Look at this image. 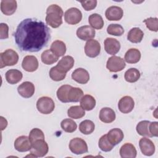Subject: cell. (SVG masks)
<instances>
[{
  "label": "cell",
  "instance_id": "obj_1",
  "mask_svg": "<svg viewBox=\"0 0 158 158\" xmlns=\"http://www.w3.org/2000/svg\"><path fill=\"white\" fill-rule=\"evenodd\" d=\"M15 43L22 51L38 52L51 38L50 29L42 21L34 19L23 20L14 33Z\"/></svg>",
  "mask_w": 158,
  "mask_h": 158
},
{
  "label": "cell",
  "instance_id": "obj_2",
  "mask_svg": "<svg viewBox=\"0 0 158 158\" xmlns=\"http://www.w3.org/2000/svg\"><path fill=\"white\" fill-rule=\"evenodd\" d=\"M64 12L62 8L57 4L50 5L46 10V22L51 27L58 28L62 23Z\"/></svg>",
  "mask_w": 158,
  "mask_h": 158
},
{
  "label": "cell",
  "instance_id": "obj_3",
  "mask_svg": "<svg viewBox=\"0 0 158 158\" xmlns=\"http://www.w3.org/2000/svg\"><path fill=\"white\" fill-rule=\"evenodd\" d=\"M19 60L17 52L11 49H8L0 54V68L6 66L15 65Z\"/></svg>",
  "mask_w": 158,
  "mask_h": 158
},
{
  "label": "cell",
  "instance_id": "obj_4",
  "mask_svg": "<svg viewBox=\"0 0 158 158\" xmlns=\"http://www.w3.org/2000/svg\"><path fill=\"white\" fill-rule=\"evenodd\" d=\"M55 104L53 100L48 96H43L36 102L38 110L43 114H51L54 109Z\"/></svg>",
  "mask_w": 158,
  "mask_h": 158
},
{
  "label": "cell",
  "instance_id": "obj_5",
  "mask_svg": "<svg viewBox=\"0 0 158 158\" xmlns=\"http://www.w3.org/2000/svg\"><path fill=\"white\" fill-rule=\"evenodd\" d=\"M72 152L77 155L86 153L88 151L86 141L80 138H75L70 140L69 145Z\"/></svg>",
  "mask_w": 158,
  "mask_h": 158
},
{
  "label": "cell",
  "instance_id": "obj_6",
  "mask_svg": "<svg viewBox=\"0 0 158 158\" xmlns=\"http://www.w3.org/2000/svg\"><path fill=\"white\" fill-rule=\"evenodd\" d=\"M126 66L123 59L119 56H113L109 57L107 61L106 67L112 72H117L122 70Z\"/></svg>",
  "mask_w": 158,
  "mask_h": 158
},
{
  "label": "cell",
  "instance_id": "obj_7",
  "mask_svg": "<svg viewBox=\"0 0 158 158\" xmlns=\"http://www.w3.org/2000/svg\"><path fill=\"white\" fill-rule=\"evenodd\" d=\"M49 148L44 139H38L31 144V154L38 157H44L48 152Z\"/></svg>",
  "mask_w": 158,
  "mask_h": 158
},
{
  "label": "cell",
  "instance_id": "obj_8",
  "mask_svg": "<svg viewBox=\"0 0 158 158\" xmlns=\"http://www.w3.org/2000/svg\"><path fill=\"white\" fill-rule=\"evenodd\" d=\"M82 19L81 12L76 7H71L67 9L64 13V19L70 25L78 23Z\"/></svg>",
  "mask_w": 158,
  "mask_h": 158
},
{
  "label": "cell",
  "instance_id": "obj_9",
  "mask_svg": "<svg viewBox=\"0 0 158 158\" xmlns=\"http://www.w3.org/2000/svg\"><path fill=\"white\" fill-rule=\"evenodd\" d=\"M101 52L100 43L95 40H89L85 44V52L89 57L94 58L97 57Z\"/></svg>",
  "mask_w": 158,
  "mask_h": 158
},
{
  "label": "cell",
  "instance_id": "obj_10",
  "mask_svg": "<svg viewBox=\"0 0 158 158\" xmlns=\"http://www.w3.org/2000/svg\"><path fill=\"white\" fill-rule=\"evenodd\" d=\"M139 146L141 152L146 156H151L155 152L154 144L148 138H141L139 141Z\"/></svg>",
  "mask_w": 158,
  "mask_h": 158
},
{
  "label": "cell",
  "instance_id": "obj_11",
  "mask_svg": "<svg viewBox=\"0 0 158 158\" xmlns=\"http://www.w3.org/2000/svg\"><path fill=\"white\" fill-rule=\"evenodd\" d=\"M134 106L135 102L133 98L129 96H125L122 98L118 104L119 110L123 114H128L131 112Z\"/></svg>",
  "mask_w": 158,
  "mask_h": 158
},
{
  "label": "cell",
  "instance_id": "obj_12",
  "mask_svg": "<svg viewBox=\"0 0 158 158\" xmlns=\"http://www.w3.org/2000/svg\"><path fill=\"white\" fill-rule=\"evenodd\" d=\"M31 143L27 136H20L14 141V148L19 152H27L30 151Z\"/></svg>",
  "mask_w": 158,
  "mask_h": 158
},
{
  "label": "cell",
  "instance_id": "obj_13",
  "mask_svg": "<svg viewBox=\"0 0 158 158\" xmlns=\"http://www.w3.org/2000/svg\"><path fill=\"white\" fill-rule=\"evenodd\" d=\"M38 61L37 58L34 56H26L22 63V68L27 72H33L38 68Z\"/></svg>",
  "mask_w": 158,
  "mask_h": 158
},
{
  "label": "cell",
  "instance_id": "obj_14",
  "mask_svg": "<svg viewBox=\"0 0 158 158\" xmlns=\"http://www.w3.org/2000/svg\"><path fill=\"white\" fill-rule=\"evenodd\" d=\"M95 30L89 25H84L79 27L77 30V36L80 40L86 41L95 36Z\"/></svg>",
  "mask_w": 158,
  "mask_h": 158
},
{
  "label": "cell",
  "instance_id": "obj_15",
  "mask_svg": "<svg viewBox=\"0 0 158 158\" xmlns=\"http://www.w3.org/2000/svg\"><path fill=\"white\" fill-rule=\"evenodd\" d=\"M123 15L122 9L118 6H113L108 7L105 12L107 19L110 21L120 20Z\"/></svg>",
  "mask_w": 158,
  "mask_h": 158
},
{
  "label": "cell",
  "instance_id": "obj_16",
  "mask_svg": "<svg viewBox=\"0 0 158 158\" xmlns=\"http://www.w3.org/2000/svg\"><path fill=\"white\" fill-rule=\"evenodd\" d=\"M120 49V44L118 40L112 38H107L104 40V49L110 55L116 54Z\"/></svg>",
  "mask_w": 158,
  "mask_h": 158
},
{
  "label": "cell",
  "instance_id": "obj_17",
  "mask_svg": "<svg viewBox=\"0 0 158 158\" xmlns=\"http://www.w3.org/2000/svg\"><path fill=\"white\" fill-rule=\"evenodd\" d=\"M35 89L34 85L30 81H24L17 88L19 94L25 98L31 97L35 93Z\"/></svg>",
  "mask_w": 158,
  "mask_h": 158
},
{
  "label": "cell",
  "instance_id": "obj_18",
  "mask_svg": "<svg viewBox=\"0 0 158 158\" xmlns=\"http://www.w3.org/2000/svg\"><path fill=\"white\" fill-rule=\"evenodd\" d=\"M72 78L80 84H86L89 80V75L86 70L83 68H78L72 72Z\"/></svg>",
  "mask_w": 158,
  "mask_h": 158
},
{
  "label": "cell",
  "instance_id": "obj_19",
  "mask_svg": "<svg viewBox=\"0 0 158 158\" xmlns=\"http://www.w3.org/2000/svg\"><path fill=\"white\" fill-rule=\"evenodd\" d=\"M107 135L109 141L113 145L115 146L120 143L123 138V133L120 128H113L110 130Z\"/></svg>",
  "mask_w": 158,
  "mask_h": 158
},
{
  "label": "cell",
  "instance_id": "obj_20",
  "mask_svg": "<svg viewBox=\"0 0 158 158\" xmlns=\"http://www.w3.org/2000/svg\"><path fill=\"white\" fill-rule=\"evenodd\" d=\"M17 7V1L15 0H2L1 2V10L6 15L13 14Z\"/></svg>",
  "mask_w": 158,
  "mask_h": 158
},
{
  "label": "cell",
  "instance_id": "obj_21",
  "mask_svg": "<svg viewBox=\"0 0 158 158\" xmlns=\"http://www.w3.org/2000/svg\"><path fill=\"white\" fill-rule=\"evenodd\" d=\"M136 154V149L131 143H127L120 149V155L122 158H135Z\"/></svg>",
  "mask_w": 158,
  "mask_h": 158
},
{
  "label": "cell",
  "instance_id": "obj_22",
  "mask_svg": "<svg viewBox=\"0 0 158 158\" xmlns=\"http://www.w3.org/2000/svg\"><path fill=\"white\" fill-rule=\"evenodd\" d=\"M99 119L104 123H111L115 119V114L110 107H104L99 112Z\"/></svg>",
  "mask_w": 158,
  "mask_h": 158
},
{
  "label": "cell",
  "instance_id": "obj_23",
  "mask_svg": "<svg viewBox=\"0 0 158 158\" xmlns=\"http://www.w3.org/2000/svg\"><path fill=\"white\" fill-rule=\"evenodd\" d=\"M22 73L17 69H10L6 73V79L11 85L17 83L22 80Z\"/></svg>",
  "mask_w": 158,
  "mask_h": 158
},
{
  "label": "cell",
  "instance_id": "obj_24",
  "mask_svg": "<svg viewBox=\"0 0 158 158\" xmlns=\"http://www.w3.org/2000/svg\"><path fill=\"white\" fill-rule=\"evenodd\" d=\"M143 36L144 33L140 28L138 27H134L128 31L127 35V39L131 43H138L142 41Z\"/></svg>",
  "mask_w": 158,
  "mask_h": 158
},
{
  "label": "cell",
  "instance_id": "obj_25",
  "mask_svg": "<svg viewBox=\"0 0 158 158\" xmlns=\"http://www.w3.org/2000/svg\"><path fill=\"white\" fill-rule=\"evenodd\" d=\"M141 59L140 51L135 48L128 49L125 54V60L129 64H136Z\"/></svg>",
  "mask_w": 158,
  "mask_h": 158
},
{
  "label": "cell",
  "instance_id": "obj_26",
  "mask_svg": "<svg viewBox=\"0 0 158 158\" xmlns=\"http://www.w3.org/2000/svg\"><path fill=\"white\" fill-rule=\"evenodd\" d=\"M74 65V59L70 56H65L63 57L57 64V66L64 72L69 71Z\"/></svg>",
  "mask_w": 158,
  "mask_h": 158
},
{
  "label": "cell",
  "instance_id": "obj_27",
  "mask_svg": "<svg viewBox=\"0 0 158 158\" xmlns=\"http://www.w3.org/2000/svg\"><path fill=\"white\" fill-rule=\"evenodd\" d=\"M50 49L58 57L62 56L66 52L65 44L60 40L54 41L51 46Z\"/></svg>",
  "mask_w": 158,
  "mask_h": 158
},
{
  "label": "cell",
  "instance_id": "obj_28",
  "mask_svg": "<svg viewBox=\"0 0 158 158\" xmlns=\"http://www.w3.org/2000/svg\"><path fill=\"white\" fill-rule=\"evenodd\" d=\"M81 107L86 110H91L96 106V100L91 95H84L80 100Z\"/></svg>",
  "mask_w": 158,
  "mask_h": 158
},
{
  "label": "cell",
  "instance_id": "obj_29",
  "mask_svg": "<svg viewBox=\"0 0 158 158\" xmlns=\"http://www.w3.org/2000/svg\"><path fill=\"white\" fill-rule=\"evenodd\" d=\"M83 96V92L81 89L77 87H71L68 93V101L69 102H78Z\"/></svg>",
  "mask_w": 158,
  "mask_h": 158
},
{
  "label": "cell",
  "instance_id": "obj_30",
  "mask_svg": "<svg viewBox=\"0 0 158 158\" xmlns=\"http://www.w3.org/2000/svg\"><path fill=\"white\" fill-rule=\"evenodd\" d=\"M88 22L93 28L100 30L104 26V20L98 14L94 13L89 15Z\"/></svg>",
  "mask_w": 158,
  "mask_h": 158
},
{
  "label": "cell",
  "instance_id": "obj_31",
  "mask_svg": "<svg viewBox=\"0 0 158 158\" xmlns=\"http://www.w3.org/2000/svg\"><path fill=\"white\" fill-rule=\"evenodd\" d=\"M41 61L43 63L46 65H51L55 62H56L59 57H57L51 49H47L43 52L41 54Z\"/></svg>",
  "mask_w": 158,
  "mask_h": 158
},
{
  "label": "cell",
  "instance_id": "obj_32",
  "mask_svg": "<svg viewBox=\"0 0 158 158\" xmlns=\"http://www.w3.org/2000/svg\"><path fill=\"white\" fill-rule=\"evenodd\" d=\"M67 115L72 118L78 119L83 117L85 115V112L81 106H73L68 109Z\"/></svg>",
  "mask_w": 158,
  "mask_h": 158
},
{
  "label": "cell",
  "instance_id": "obj_33",
  "mask_svg": "<svg viewBox=\"0 0 158 158\" xmlns=\"http://www.w3.org/2000/svg\"><path fill=\"white\" fill-rule=\"evenodd\" d=\"M150 122L148 120H143L139 122L136 125V131L137 133L143 136L152 137L149 130V125Z\"/></svg>",
  "mask_w": 158,
  "mask_h": 158
},
{
  "label": "cell",
  "instance_id": "obj_34",
  "mask_svg": "<svg viewBox=\"0 0 158 158\" xmlns=\"http://www.w3.org/2000/svg\"><path fill=\"white\" fill-rule=\"evenodd\" d=\"M66 72L60 70L57 65L52 67L49 70L50 78L56 81L63 80L66 77Z\"/></svg>",
  "mask_w": 158,
  "mask_h": 158
},
{
  "label": "cell",
  "instance_id": "obj_35",
  "mask_svg": "<svg viewBox=\"0 0 158 158\" xmlns=\"http://www.w3.org/2000/svg\"><path fill=\"white\" fill-rule=\"evenodd\" d=\"M95 125L89 120H85L82 121L79 125V130L84 135H89L94 130Z\"/></svg>",
  "mask_w": 158,
  "mask_h": 158
},
{
  "label": "cell",
  "instance_id": "obj_36",
  "mask_svg": "<svg viewBox=\"0 0 158 158\" xmlns=\"http://www.w3.org/2000/svg\"><path fill=\"white\" fill-rule=\"evenodd\" d=\"M140 77L139 71L135 68H130L127 70L124 75L125 80L129 83H134L138 80Z\"/></svg>",
  "mask_w": 158,
  "mask_h": 158
},
{
  "label": "cell",
  "instance_id": "obj_37",
  "mask_svg": "<svg viewBox=\"0 0 158 158\" xmlns=\"http://www.w3.org/2000/svg\"><path fill=\"white\" fill-rule=\"evenodd\" d=\"M60 127L64 131L67 133H73L76 130L77 125L72 119L65 118L61 122Z\"/></svg>",
  "mask_w": 158,
  "mask_h": 158
},
{
  "label": "cell",
  "instance_id": "obj_38",
  "mask_svg": "<svg viewBox=\"0 0 158 158\" xmlns=\"http://www.w3.org/2000/svg\"><path fill=\"white\" fill-rule=\"evenodd\" d=\"M72 86L69 85H62L57 91V96L59 100L62 102H69L67 96L70 88Z\"/></svg>",
  "mask_w": 158,
  "mask_h": 158
},
{
  "label": "cell",
  "instance_id": "obj_39",
  "mask_svg": "<svg viewBox=\"0 0 158 158\" xmlns=\"http://www.w3.org/2000/svg\"><path fill=\"white\" fill-rule=\"evenodd\" d=\"M107 32L114 36H121L124 33V29L122 25L117 23L110 24L107 28Z\"/></svg>",
  "mask_w": 158,
  "mask_h": 158
},
{
  "label": "cell",
  "instance_id": "obj_40",
  "mask_svg": "<svg viewBox=\"0 0 158 158\" xmlns=\"http://www.w3.org/2000/svg\"><path fill=\"white\" fill-rule=\"evenodd\" d=\"M98 146L99 148L104 152H109L111 151L114 146L109 141L107 138V135H104L100 138L98 143Z\"/></svg>",
  "mask_w": 158,
  "mask_h": 158
},
{
  "label": "cell",
  "instance_id": "obj_41",
  "mask_svg": "<svg viewBox=\"0 0 158 158\" xmlns=\"http://www.w3.org/2000/svg\"><path fill=\"white\" fill-rule=\"evenodd\" d=\"M28 138L31 143L32 144L36 140L44 139V135L42 130L39 128H35L30 131Z\"/></svg>",
  "mask_w": 158,
  "mask_h": 158
},
{
  "label": "cell",
  "instance_id": "obj_42",
  "mask_svg": "<svg viewBox=\"0 0 158 158\" xmlns=\"http://www.w3.org/2000/svg\"><path fill=\"white\" fill-rule=\"evenodd\" d=\"M146 27L151 31H157L158 30V19L156 17H149L143 20Z\"/></svg>",
  "mask_w": 158,
  "mask_h": 158
},
{
  "label": "cell",
  "instance_id": "obj_43",
  "mask_svg": "<svg viewBox=\"0 0 158 158\" xmlns=\"http://www.w3.org/2000/svg\"><path fill=\"white\" fill-rule=\"evenodd\" d=\"M81 4L83 8L86 10H91L94 9L97 5V1L96 0H89V1H80Z\"/></svg>",
  "mask_w": 158,
  "mask_h": 158
},
{
  "label": "cell",
  "instance_id": "obj_44",
  "mask_svg": "<svg viewBox=\"0 0 158 158\" xmlns=\"http://www.w3.org/2000/svg\"><path fill=\"white\" fill-rule=\"evenodd\" d=\"M9 27L6 23H1L0 24V38L1 40L7 39L9 37Z\"/></svg>",
  "mask_w": 158,
  "mask_h": 158
},
{
  "label": "cell",
  "instance_id": "obj_45",
  "mask_svg": "<svg viewBox=\"0 0 158 158\" xmlns=\"http://www.w3.org/2000/svg\"><path fill=\"white\" fill-rule=\"evenodd\" d=\"M157 122H150L149 125V130L152 135V136H157L158 132H157Z\"/></svg>",
  "mask_w": 158,
  "mask_h": 158
},
{
  "label": "cell",
  "instance_id": "obj_46",
  "mask_svg": "<svg viewBox=\"0 0 158 158\" xmlns=\"http://www.w3.org/2000/svg\"><path fill=\"white\" fill-rule=\"evenodd\" d=\"M1 118V130H3L4 128H6L7 125V121L6 120V118H4L3 117L1 116L0 117Z\"/></svg>",
  "mask_w": 158,
  "mask_h": 158
}]
</instances>
